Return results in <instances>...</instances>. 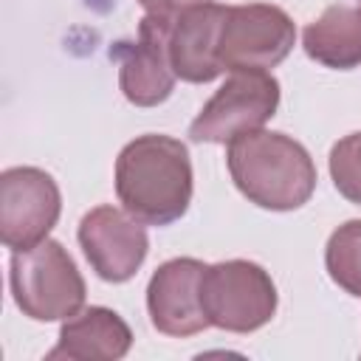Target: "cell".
<instances>
[{
	"label": "cell",
	"instance_id": "e0dca14e",
	"mask_svg": "<svg viewBox=\"0 0 361 361\" xmlns=\"http://www.w3.org/2000/svg\"><path fill=\"white\" fill-rule=\"evenodd\" d=\"M355 6H358V8H361V0H355Z\"/></svg>",
	"mask_w": 361,
	"mask_h": 361
},
{
	"label": "cell",
	"instance_id": "277c9868",
	"mask_svg": "<svg viewBox=\"0 0 361 361\" xmlns=\"http://www.w3.org/2000/svg\"><path fill=\"white\" fill-rule=\"evenodd\" d=\"M200 305L212 327L254 333L274 319L279 296L262 265L251 259H223L206 265L200 276Z\"/></svg>",
	"mask_w": 361,
	"mask_h": 361
},
{
	"label": "cell",
	"instance_id": "4fadbf2b",
	"mask_svg": "<svg viewBox=\"0 0 361 361\" xmlns=\"http://www.w3.org/2000/svg\"><path fill=\"white\" fill-rule=\"evenodd\" d=\"M305 54L333 71H353L361 65V8L347 3L327 6L302 31Z\"/></svg>",
	"mask_w": 361,
	"mask_h": 361
},
{
	"label": "cell",
	"instance_id": "8992f818",
	"mask_svg": "<svg viewBox=\"0 0 361 361\" xmlns=\"http://www.w3.org/2000/svg\"><path fill=\"white\" fill-rule=\"evenodd\" d=\"M296 42L290 14L271 3L228 6L220 28L217 59L223 71H268L276 68Z\"/></svg>",
	"mask_w": 361,
	"mask_h": 361
},
{
	"label": "cell",
	"instance_id": "8fae6325",
	"mask_svg": "<svg viewBox=\"0 0 361 361\" xmlns=\"http://www.w3.org/2000/svg\"><path fill=\"white\" fill-rule=\"evenodd\" d=\"M226 8L228 6L209 0L175 17L169 31V54L178 79L192 85H206L223 73V65L217 59V42H220Z\"/></svg>",
	"mask_w": 361,
	"mask_h": 361
},
{
	"label": "cell",
	"instance_id": "7c38bea8",
	"mask_svg": "<svg viewBox=\"0 0 361 361\" xmlns=\"http://www.w3.org/2000/svg\"><path fill=\"white\" fill-rule=\"evenodd\" d=\"M133 347L130 324L110 307L90 305L76 316L65 319L59 327V341L48 358L71 361H118Z\"/></svg>",
	"mask_w": 361,
	"mask_h": 361
},
{
	"label": "cell",
	"instance_id": "30bf717a",
	"mask_svg": "<svg viewBox=\"0 0 361 361\" xmlns=\"http://www.w3.org/2000/svg\"><path fill=\"white\" fill-rule=\"evenodd\" d=\"M203 271L206 262L195 257H175L152 271L147 285V313L158 333L186 338L212 327L200 305Z\"/></svg>",
	"mask_w": 361,
	"mask_h": 361
},
{
	"label": "cell",
	"instance_id": "ba28073f",
	"mask_svg": "<svg viewBox=\"0 0 361 361\" xmlns=\"http://www.w3.org/2000/svg\"><path fill=\"white\" fill-rule=\"evenodd\" d=\"M175 20L144 14L138 37L116 42L110 56L118 62V87L135 107H158L175 90V68L169 54V31Z\"/></svg>",
	"mask_w": 361,
	"mask_h": 361
},
{
	"label": "cell",
	"instance_id": "6da1fadb",
	"mask_svg": "<svg viewBox=\"0 0 361 361\" xmlns=\"http://www.w3.org/2000/svg\"><path fill=\"white\" fill-rule=\"evenodd\" d=\"M118 203L144 226H172L192 203L195 178L183 141L144 133L127 141L113 169Z\"/></svg>",
	"mask_w": 361,
	"mask_h": 361
},
{
	"label": "cell",
	"instance_id": "5bb4252c",
	"mask_svg": "<svg viewBox=\"0 0 361 361\" xmlns=\"http://www.w3.org/2000/svg\"><path fill=\"white\" fill-rule=\"evenodd\" d=\"M327 276L350 296H361V217L341 223L324 245Z\"/></svg>",
	"mask_w": 361,
	"mask_h": 361
},
{
	"label": "cell",
	"instance_id": "3957f363",
	"mask_svg": "<svg viewBox=\"0 0 361 361\" xmlns=\"http://www.w3.org/2000/svg\"><path fill=\"white\" fill-rule=\"evenodd\" d=\"M8 288L23 316L34 322H62L85 307V276L59 240L45 237L34 248L11 251Z\"/></svg>",
	"mask_w": 361,
	"mask_h": 361
},
{
	"label": "cell",
	"instance_id": "9a60e30c",
	"mask_svg": "<svg viewBox=\"0 0 361 361\" xmlns=\"http://www.w3.org/2000/svg\"><path fill=\"white\" fill-rule=\"evenodd\" d=\"M327 166L338 195L361 206V133H350L341 141H336Z\"/></svg>",
	"mask_w": 361,
	"mask_h": 361
},
{
	"label": "cell",
	"instance_id": "52a82bcc",
	"mask_svg": "<svg viewBox=\"0 0 361 361\" xmlns=\"http://www.w3.org/2000/svg\"><path fill=\"white\" fill-rule=\"evenodd\" d=\"M62 214V195L51 172L8 166L0 172V240L11 251L42 243Z\"/></svg>",
	"mask_w": 361,
	"mask_h": 361
},
{
	"label": "cell",
	"instance_id": "5b68a950",
	"mask_svg": "<svg viewBox=\"0 0 361 361\" xmlns=\"http://www.w3.org/2000/svg\"><path fill=\"white\" fill-rule=\"evenodd\" d=\"M279 107V82L268 71H231L217 93L189 124L197 144H228L243 133L262 130Z\"/></svg>",
	"mask_w": 361,
	"mask_h": 361
},
{
	"label": "cell",
	"instance_id": "7a4b0ae2",
	"mask_svg": "<svg viewBox=\"0 0 361 361\" xmlns=\"http://www.w3.org/2000/svg\"><path fill=\"white\" fill-rule=\"evenodd\" d=\"M226 166L240 195L268 212L302 209L319 180L305 144L276 130H254L228 141Z\"/></svg>",
	"mask_w": 361,
	"mask_h": 361
},
{
	"label": "cell",
	"instance_id": "2e32d148",
	"mask_svg": "<svg viewBox=\"0 0 361 361\" xmlns=\"http://www.w3.org/2000/svg\"><path fill=\"white\" fill-rule=\"evenodd\" d=\"M200 3H209V0H138V6L147 14H155V17H164V20H175L178 14H183L186 8L200 6Z\"/></svg>",
	"mask_w": 361,
	"mask_h": 361
},
{
	"label": "cell",
	"instance_id": "9c48e42d",
	"mask_svg": "<svg viewBox=\"0 0 361 361\" xmlns=\"http://www.w3.org/2000/svg\"><path fill=\"white\" fill-rule=\"evenodd\" d=\"M76 240L96 276L113 285L133 279L149 251V237L144 223L135 220L127 209H116V206L90 209L79 220Z\"/></svg>",
	"mask_w": 361,
	"mask_h": 361
}]
</instances>
